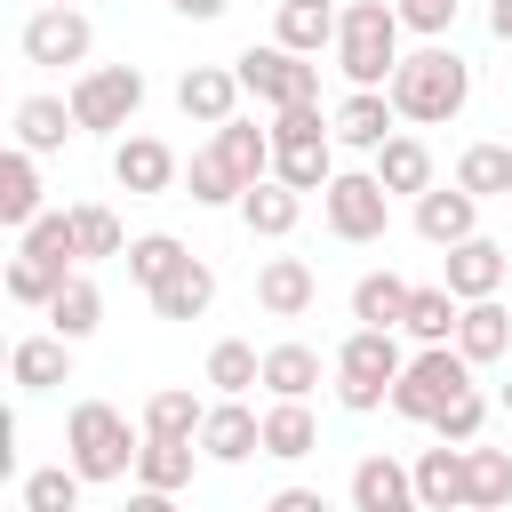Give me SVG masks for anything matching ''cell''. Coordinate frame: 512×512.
<instances>
[{
  "instance_id": "ffe728a7",
  "label": "cell",
  "mask_w": 512,
  "mask_h": 512,
  "mask_svg": "<svg viewBox=\"0 0 512 512\" xmlns=\"http://www.w3.org/2000/svg\"><path fill=\"white\" fill-rule=\"evenodd\" d=\"M312 296H320V280H312L304 256H264V272H256V304H264L272 320H304Z\"/></svg>"
},
{
  "instance_id": "30bf717a",
  "label": "cell",
  "mask_w": 512,
  "mask_h": 512,
  "mask_svg": "<svg viewBox=\"0 0 512 512\" xmlns=\"http://www.w3.org/2000/svg\"><path fill=\"white\" fill-rule=\"evenodd\" d=\"M200 456L208 464H248L264 456V416L248 408V392H216L208 416H200Z\"/></svg>"
},
{
  "instance_id": "7dc6e473",
  "label": "cell",
  "mask_w": 512,
  "mask_h": 512,
  "mask_svg": "<svg viewBox=\"0 0 512 512\" xmlns=\"http://www.w3.org/2000/svg\"><path fill=\"white\" fill-rule=\"evenodd\" d=\"M264 512H320V496H312V488H280Z\"/></svg>"
},
{
  "instance_id": "1f68e13d",
  "label": "cell",
  "mask_w": 512,
  "mask_h": 512,
  "mask_svg": "<svg viewBox=\"0 0 512 512\" xmlns=\"http://www.w3.org/2000/svg\"><path fill=\"white\" fill-rule=\"evenodd\" d=\"M48 328H56V336H72V344H80V336H96V328H104V296H96V280L64 272V288L48 296Z\"/></svg>"
},
{
  "instance_id": "5bb4252c",
  "label": "cell",
  "mask_w": 512,
  "mask_h": 512,
  "mask_svg": "<svg viewBox=\"0 0 512 512\" xmlns=\"http://www.w3.org/2000/svg\"><path fill=\"white\" fill-rule=\"evenodd\" d=\"M240 96H248V88H240L232 64H192V72L176 80V112L200 120V128H224V120L240 112Z\"/></svg>"
},
{
  "instance_id": "f907efd6",
  "label": "cell",
  "mask_w": 512,
  "mask_h": 512,
  "mask_svg": "<svg viewBox=\"0 0 512 512\" xmlns=\"http://www.w3.org/2000/svg\"><path fill=\"white\" fill-rule=\"evenodd\" d=\"M504 416H512V384H504Z\"/></svg>"
},
{
  "instance_id": "74e56055",
  "label": "cell",
  "mask_w": 512,
  "mask_h": 512,
  "mask_svg": "<svg viewBox=\"0 0 512 512\" xmlns=\"http://www.w3.org/2000/svg\"><path fill=\"white\" fill-rule=\"evenodd\" d=\"M184 184H192V200L200 208H240V176H232V160H224V144H208V152H192V168H184Z\"/></svg>"
},
{
  "instance_id": "bcb514c9",
  "label": "cell",
  "mask_w": 512,
  "mask_h": 512,
  "mask_svg": "<svg viewBox=\"0 0 512 512\" xmlns=\"http://www.w3.org/2000/svg\"><path fill=\"white\" fill-rule=\"evenodd\" d=\"M400 24L424 32V40H440V32L456 24V0H400Z\"/></svg>"
},
{
  "instance_id": "c3c4849f",
  "label": "cell",
  "mask_w": 512,
  "mask_h": 512,
  "mask_svg": "<svg viewBox=\"0 0 512 512\" xmlns=\"http://www.w3.org/2000/svg\"><path fill=\"white\" fill-rule=\"evenodd\" d=\"M168 8H176V16H192V24H216V16H224V0H168Z\"/></svg>"
},
{
  "instance_id": "7402d4cb",
  "label": "cell",
  "mask_w": 512,
  "mask_h": 512,
  "mask_svg": "<svg viewBox=\"0 0 512 512\" xmlns=\"http://www.w3.org/2000/svg\"><path fill=\"white\" fill-rule=\"evenodd\" d=\"M8 376H16V392H56V384H72V336H24L16 352H8Z\"/></svg>"
},
{
  "instance_id": "b9f144b4",
  "label": "cell",
  "mask_w": 512,
  "mask_h": 512,
  "mask_svg": "<svg viewBox=\"0 0 512 512\" xmlns=\"http://www.w3.org/2000/svg\"><path fill=\"white\" fill-rule=\"evenodd\" d=\"M80 488H88V472L64 456V464H48V472L24 480V512H80Z\"/></svg>"
},
{
  "instance_id": "ee69618b",
  "label": "cell",
  "mask_w": 512,
  "mask_h": 512,
  "mask_svg": "<svg viewBox=\"0 0 512 512\" xmlns=\"http://www.w3.org/2000/svg\"><path fill=\"white\" fill-rule=\"evenodd\" d=\"M56 288H64V272L16 248V264H8V296H16V304H40V312H48V296H56Z\"/></svg>"
},
{
  "instance_id": "4fadbf2b",
  "label": "cell",
  "mask_w": 512,
  "mask_h": 512,
  "mask_svg": "<svg viewBox=\"0 0 512 512\" xmlns=\"http://www.w3.org/2000/svg\"><path fill=\"white\" fill-rule=\"evenodd\" d=\"M176 176H184V168H176V152H168L160 136H120V144H112V184H120L128 200H160Z\"/></svg>"
},
{
  "instance_id": "6da1fadb",
  "label": "cell",
  "mask_w": 512,
  "mask_h": 512,
  "mask_svg": "<svg viewBox=\"0 0 512 512\" xmlns=\"http://www.w3.org/2000/svg\"><path fill=\"white\" fill-rule=\"evenodd\" d=\"M392 104H400V120H416V128H440V120H456L464 104H472V64L448 48V40H424V48H408L400 64H392Z\"/></svg>"
},
{
  "instance_id": "f546056e",
  "label": "cell",
  "mask_w": 512,
  "mask_h": 512,
  "mask_svg": "<svg viewBox=\"0 0 512 512\" xmlns=\"http://www.w3.org/2000/svg\"><path fill=\"white\" fill-rule=\"evenodd\" d=\"M192 440H160V432H144V448H136V488H160V496H176V488H192Z\"/></svg>"
},
{
  "instance_id": "52a82bcc",
  "label": "cell",
  "mask_w": 512,
  "mask_h": 512,
  "mask_svg": "<svg viewBox=\"0 0 512 512\" xmlns=\"http://www.w3.org/2000/svg\"><path fill=\"white\" fill-rule=\"evenodd\" d=\"M320 216H328L336 240L368 248V240H384V224H392V192H384L376 168H336L328 192H320Z\"/></svg>"
},
{
  "instance_id": "8fae6325",
  "label": "cell",
  "mask_w": 512,
  "mask_h": 512,
  "mask_svg": "<svg viewBox=\"0 0 512 512\" xmlns=\"http://www.w3.org/2000/svg\"><path fill=\"white\" fill-rule=\"evenodd\" d=\"M16 48H24V64H88L96 32H88V16H80V8H48V0H40V8L24 16Z\"/></svg>"
},
{
  "instance_id": "d590c367",
  "label": "cell",
  "mask_w": 512,
  "mask_h": 512,
  "mask_svg": "<svg viewBox=\"0 0 512 512\" xmlns=\"http://www.w3.org/2000/svg\"><path fill=\"white\" fill-rule=\"evenodd\" d=\"M216 144H224V160H232V176L240 184H256V176H272V128H256V120H224L216 128Z\"/></svg>"
},
{
  "instance_id": "484cf974",
  "label": "cell",
  "mask_w": 512,
  "mask_h": 512,
  "mask_svg": "<svg viewBox=\"0 0 512 512\" xmlns=\"http://www.w3.org/2000/svg\"><path fill=\"white\" fill-rule=\"evenodd\" d=\"M272 40H280V48H296V56H320V48H336V0H280V16H272Z\"/></svg>"
},
{
  "instance_id": "277c9868",
  "label": "cell",
  "mask_w": 512,
  "mask_h": 512,
  "mask_svg": "<svg viewBox=\"0 0 512 512\" xmlns=\"http://www.w3.org/2000/svg\"><path fill=\"white\" fill-rule=\"evenodd\" d=\"M400 368H408L400 328H368V320H360V328L336 344V400H344L352 416H368V408H384V400H392Z\"/></svg>"
},
{
  "instance_id": "cb8c5ba5",
  "label": "cell",
  "mask_w": 512,
  "mask_h": 512,
  "mask_svg": "<svg viewBox=\"0 0 512 512\" xmlns=\"http://www.w3.org/2000/svg\"><path fill=\"white\" fill-rule=\"evenodd\" d=\"M144 296H152V312H160V320H200V312L216 304V272H208L200 256H184V264H176L160 288H144Z\"/></svg>"
},
{
  "instance_id": "9c48e42d",
  "label": "cell",
  "mask_w": 512,
  "mask_h": 512,
  "mask_svg": "<svg viewBox=\"0 0 512 512\" xmlns=\"http://www.w3.org/2000/svg\"><path fill=\"white\" fill-rule=\"evenodd\" d=\"M232 72H240V88L256 96V104H312L320 96V64L312 56H296V48H280V40H264V48H248V56H232Z\"/></svg>"
},
{
  "instance_id": "4316f807",
  "label": "cell",
  "mask_w": 512,
  "mask_h": 512,
  "mask_svg": "<svg viewBox=\"0 0 512 512\" xmlns=\"http://www.w3.org/2000/svg\"><path fill=\"white\" fill-rule=\"evenodd\" d=\"M512 504V448H472L464 440V512Z\"/></svg>"
},
{
  "instance_id": "ba28073f",
  "label": "cell",
  "mask_w": 512,
  "mask_h": 512,
  "mask_svg": "<svg viewBox=\"0 0 512 512\" xmlns=\"http://www.w3.org/2000/svg\"><path fill=\"white\" fill-rule=\"evenodd\" d=\"M72 112H80L88 136H120V128L144 112V72H136V64H88V72L72 80Z\"/></svg>"
},
{
  "instance_id": "60d3db41",
  "label": "cell",
  "mask_w": 512,
  "mask_h": 512,
  "mask_svg": "<svg viewBox=\"0 0 512 512\" xmlns=\"http://www.w3.org/2000/svg\"><path fill=\"white\" fill-rule=\"evenodd\" d=\"M184 256H192V248H184L176 232H144V240H128V256H120V264H128V280H136V288H160Z\"/></svg>"
},
{
  "instance_id": "7bdbcfd3",
  "label": "cell",
  "mask_w": 512,
  "mask_h": 512,
  "mask_svg": "<svg viewBox=\"0 0 512 512\" xmlns=\"http://www.w3.org/2000/svg\"><path fill=\"white\" fill-rule=\"evenodd\" d=\"M208 384H216V392H256V384H264V352L240 344V336H224V344L208 352Z\"/></svg>"
},
{
  "instance_id": "7a4b0ae2",
  "label": "cell",
  "mask_w": 512,
  "mask_h": 512,
  "mask_svg": "<svg viewBox=\"0 0 512 512\" xmlns=\"http://www.w3.org/2000/svg\"><path fill=\"white\" fill-rule=\"evenodd\" d=\"M400 0H352L336 8V72L352 88H384L392 64H400Z\"/></svg>"
},
{
  "instance_id": "f6af8a7d",
  "label": "cell",
  "mask_w": 512,
  "mask_h": 512,
  "mask_svg": "<svg viewBox=\"0 0 512 512\" xmlns=\"http://www.w3.org/2000/svg\"><path fill=\"white\" fill-rule=\"evenodd\" d=\"M480 424H488V400H480V384H472V392H456V400L432 416V432H440V440H456V448H464V440H480Z\"/></svg>"
},
{
  "instance_id": "ab89813d",
  "label": "cell",
  "mask_w": 512,
  "mask_h": 512,
  "mask_svg": "<svg viewBox=\"0 0 512 512\" xmlns=\"http://www.w3.org/2000/svg\"><path fill=\"white\" fill-rule=\"evenodd\" d=\"M72 240H80V264H96V256H128V232H120V216H112L104 200H80V208H72Z\"/></svg>"
},
{
  "instance_id": "2e32d148",
  "label": "cell",
  "mask_w": 512,
  "mask_h": 512,
  "mask_svg": "<svg viewBox=\"0 0 512 512\" xmlns=\"http://www.w3.org/2000/svg\"><path fill=\"white\" fill-rule=\"evenodd\" d=\"M416 504V464H400V456H360L352 464V512H408Z\"/></svg>"
},
{
  "instance_id": "f35d334b",
  "label": "cell",
  "mask_w": 512,
  "mask_h": 512,
  "mask_svg": "<svg viewBox=\"0 0 512 512\" xmlns=\"http://www.w3.org/2000/svg\"><path fill=\"white\" fill-rule=\"evenodd\" d=\"M456 184L480 192V200H504V192H512V144H464Z\"/></svg>"
},
{
  "instance_id": "9a60e30c",
  "label": "cell",
  "mask_w": 512,
  "mask_h": 512,
  "mask_svg": "<svg viewBox=\"0 0 512 512\" xmlns=\"http://www.w3.org/2000/svg\"><path fill=\"white\" fill-rule=\"evenodd\" d=\"M416 232H424L432 248H456L464 232H480V192H464V184H424V192H416Z\"/></svg>"
},
{
  "instance_id": "8992f818",
  "label": "cell",
  "mask_w": 512,
  "mask_h": 512,
  "mask_svg": "<svg viewBox=\"0 0 512 512\" xmlns=\"http://www.w3.org/2000/svg\"><path fill=\"white\" fill-rule=\"evenodd\" d=\"M456 392H472V360L456 352V344H424L408 368H400V384H392V416H408V424H432Z\"/></svg>"
},
{
  "instance_id": "f1b7e54d",
  "label": "cell",
  "mask_w": 512,
  "mask_h": 512,
  "mask_svg": "<svg viewBox=\"0 0 512 512\" xmlns=\"http://www.w3.org/2000/svg\"><path fill=\"white\" fill-rule=\"evenodd\" d=\"M456 320H464V296H456L448 280H440V288H408V320H400V328H408L416 344H456Z\"/></svg>"
},
{
  "instance_id": "5b68a950",
  "label": "cell",
  "mask_w": 512,
  "mask_h": 512,
  "mask_svg": "<svg viewBox=\"0 0 512 512\" xmlns=\"http://www.w3.org/2000/svg\"><path fill=\"white\" fill-rule=\"evenodd\" d=\"M136 448H144V424H128L112 400H80L72 424H64V456L88 480H128L136 472Z\"/></svg>"
},
{
  "instance_id": "83f0119b",
  "label": "cell",
  "mask_w": 512,
  "mask_h": 512,
  "mask_svg": "<svg viewBox=\"0 0 512 512\" xmlns=\"http://www.w3.org/2000/svg\"><path fill=\"white\" fill-rule=\"evenodd\" d=\"M408 288H416V280H400L392 264H384V272H360V280H352V320L400 328V320H408Z\"/></svg>"
},
{
  "instance_id": "d6a6232c",
  "label": "cell",
  "mask_w": 512,
  "mask_h": 512,
  "mask_svg": "<svg viewBox=\"0 0 512 512\" xmlns=\"http://www.w3.org/2000/svg\"><path fill=\"white\" fill-rule=\"evenodd\" d=\"M312 448H320V424H312V408H304V400H272V408H264V456L296 464V456H312Z\"/></svg>"
},
{
  "instance_id": "44dd1931",
  "label": "cell",
  "mask_w": 512,
  "mask_h": 512,
  "mask_svg": "<svg viewBox=\"0 0 512 512\" xmlns=\"http://www.w3.org/2000/svg\"><path fill=\"white\" fill-rule=\"evenodd\" d=\"M456 352H464L472 368H488V360L512 352V312H504V296H472V304H464V320H456Z\"/></svg>"
},
{
  "instance_id": "e0dca14e",
  "label": "cell",
  "mask_w": 512,
  "mask_h": 512,
  "mask_svg": "<svg viewBox=\"0 0 512 512\" xmlns=\"http://www.w3.org/2000/svg\"><path fill=\"white\" fill-rule=\"evenodd\" d=\"M392 128H400V104H392V88H352V96L336 104V144H352V152H376Z\"/></svg>"
},
{
  "instance_id": "603a6c76",
  "label": "cell",
  "mask_w": 512,
  "mask_h": 512,
  "mask_svg": "<svg viewBox=\"0 0 512 512\" xmlns=\"http://www.w3.org/2000/svg\"><path fill=\"white\" fill-rule=\"evenodd\" d=\"M64 136H80L72 96H24L16 104V144L24 152H64Z\"/></svg>"
},
{
  "instance_id": "681fc988",
  "label": "cell",
  "mask_w": 512,
  "mask_h": 512,
  "mask_svg": "<svg viewBox=\"0 0 512 512\" xmlns=\"http://www.w3.org/2000/svg\"><path fill=\"white\" fill-rule=\"evenodd\" d=\"M488 32H496V40L512 48V0H488Z\"/></svg>"
},
{
  "instance_id": "816d5d0a",
  "label": "cell",
  "mask_w": 512,
  "mask_h": 512,
  "mask_svg": "<svg viewBox=\"0 0 512 512\" xmlns=\"http://www.w3.org/2000/svg\"><path fill=\"white\" fill-rule=\"evenodd\" d=\"M48 8H72V0H48Z\"/></svg>"
},
{
  "instance_id": "7c38bea8",
  "label": "cell",
  "mask_w": 512,
  "mask_h": 512,
  "mask_svg": "<svg viewBox=\"0 0 512 512\" xmlns=\"http://www.w3.org/2000/svg\"><path fill=\"white\" fill-rule=\"evenodd\" d=\"M440 280L472 304V296H504L512 288V248H496V240H480V232H464L456 248H448V264H440Z\"/></svg>"
},
{
  "instance_id": "836d02e7",
  "label": "cell",
  "mask_w": 512,
  "mask_h": 512,
  "mask_svg": "<svg viewBox=\"0 0 512 512\" xmlns=\"http://www.w3.org/2000/svg\"><path fill=\"white\" fill-rule=\"evenodd\" d=\"M16 248H24V256H40V264H56V272H72V264H80V240H72V208H40V216L16 232Z\"/></svg>"
},
{
  "instance_id": "e575fe53",
  "label": "cell",
  "mask_w": 512,
  "mask_h": 512,
  "mask_svg": "<svg viewBox=\"0 0 512 512\" xmlns=\"http://www.w3.org/2000/svg\"><path fill=\"white\" fill-rule=\"evenodd\" d=\"M312 384H320V352L312 344H272L264 352V392L272 400H312Z\"/></svg>"
},
{
  "instance_id": "d6986e66",
  "label": "cell",
  "mask_w": 512,
  "mask_h": 512,
  "mask_svg": "<svg viewBox=\"0 0 512 512\" xmlns=\"http://www.w3.org/2000/svg\"><path fill=\"white\" fill-rule=\"evenodd\" d=\"M296 216H304V192H296L288 176H256V184L240 192V224H248L256 240H288Z\"/></svg>"
},
{
  "instance_id": "4dcf8cb0",
  "label": "cell",
  "mask_w": 512,
  "mask_h": 512,
  "mask_svg": "<svg viewBox=\"0 0 512 512\" xmlns=\"http://www.w3.org/2000/svg\"><path fill=\"white\" fill-rule=\"evenodd\" d=\"M32 216H40V152H24V144H16V152L0 160V224H16V232H24Z\"/></svg>"
},
{
  "instance_id": "d4e9b609",
  "label": "cell",
  "mask_w": 512,
  "mask_h": 512,
  "mask_svg": "<svg viewBox=\"0 0 512 512\" xmlns=\"http://www.w3.org/2000/svg\"><path fill=\"white\" fill-rule=\"evenodd\" d=\"M416 504L424 512H464V448L456 440H440V448L416 456Z\"/></svg>"
},
{
  "instance_id": "ac0fdd59",
  "label": "cell",
  "mask_w": 512,
  "mask_h": 512,
  "mask_svg": "<svg viewBox=\"0 0 512 512\" xmlns=\"http://www.w3.org/2000/svg\"><path fill=\"white\" fill-rule=\"evenodd\" d=\"M368 168L384 176V192H392V200H416V192L432 184V144H424V136H408V128H392V136L368 152Z\"/></svg>"
},
{
  "instance_id": "8d00e7d4",
  "label": "cell",
  "mask_w": 512,
  "mask_h": 512,
  "mask_svg": "<svg viewBox=\"0 0 512 512\" xmlns=\"http://www.w3.org/2000/svg\"><path fill=\"white\" fill-rule=\"evenodd\" d=\"M200 416H208V400H192L184 384H160L144 400V432H160V440H200Z\"/></svg>"
},
{
  "instance_id": "3957f363",
  "label": "cell",
  "mask_w": 512,
  "mask_h": 512,
  "mask_svg": "<svg viewBox=\"0 0 512 512\" xmlns=\"http://www.w3.org/2000/svg\"><path fill=\"white\" fill-rule=\"evenodd\" d=\"M272 176H288L296 192H328V176H336V112H320V96L272 112Z\"/></svg>"
}]
</instances>
